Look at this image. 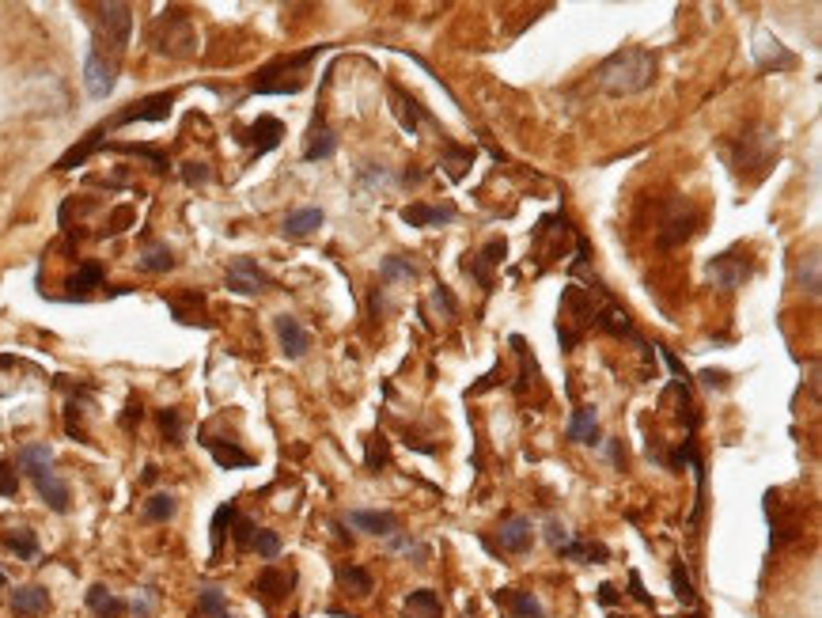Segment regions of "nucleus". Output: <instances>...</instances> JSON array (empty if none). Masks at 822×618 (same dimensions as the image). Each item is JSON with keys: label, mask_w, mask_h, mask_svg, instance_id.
Returning a JSON list of instances; mask_svg holds the SVG:
<instances>
[{"label": "nucleus", "mask_w": 822, "mask_h": 618, "mask_svg": "<svg viewBox=\"0 0 822 618\" xmlns=\"http://www.w3.org/2000/svg\"><path fill=\"white\" fill-rule=\"evenodd\" d=\"M656 73H660V57L656 50H644V46H626L618 54H610L599 69H595V80L599 88L614 95V99H626V95H641L656 84Z\"/></svg>", "instance_id": "1"}, {"label": "nucleus", "mask_w": 822, "mask_h": 618, "mask_svg": "<svg viewBox=\"0 0 822 618\" xmlns=\"http://www.w3.org/2000/svg\"><path fill=\"white\" fill-rule=\"evenodd\" d=\"M16 463H19V471L35 482L38 497H42L50 509L54 512L72 509V493H69V486H65V478H57L54 448H50V444H23L16 455Z\"/></svg>", "instance_id": "2"}, {"label": "nucleus", "mask_w": 822, "mask_h": 618, "mask_svg": "<svg viewBox=\"0 0 822 618\" xmlns=\"http://www.w3.org/2000/svg\"><path fill=\"white\" fill-rule=\"evenodd\" d=\"M322 46L304 50V54L277 57L266 69H258L251 80V95H300L307 88V65L319 57Z\"/></svg>", "instance_id": "3"}, {"label": "nucleus", "mask_w": 822, "mask_h": 618, "mask_svg": "<svg viewBox=\"0 0 822 618\" xmlns=\"http://www.w3.org/2000/svg\"><path fill=\"white\" fill-rule=\"evenodd\" d=\"M595 308L599 304L580 285H569L561 292V308H557V342H561V349H576L595 330Z\"/></svg>", "instance_id": "4"}, {"label": "nucleus", "mask_w": 822, "mask_h": 618, "mask_svg": "<svg viewBox=\"0 0 822 618\" xmlns=\"http://www.w3.org/2000/svg\"><path fill=\"white\" fill-rule=\"evenodd\" d=\"M133 35V8L129 4H95V38L91 46H99L103 54L122 61Z\"/></svg>", "instance_id": "5"}, {"label": "nucleus", "mask_w": 822, "mask_h": 618, "mask_svg": "<svg viewBox=\"0 0 822 618\" xmlns=\"http://www.w3.org/2000/svg\"><path fill=\"white\" fill-rule=\"evenodd\" d=\"M171 107H175V91H156V95H144L137 103H129L126 110H118L114 118L99 122L95 129L107 137L114 129L133 126V122H167V118H171Z\"/></svg>", "instance_id": "6"}, {"label": "nucleus", "mask_w": 822, "mask_h": 618, "mask_svg": "<svg viewBox=\"0 0 822 618\" xmlns=\"http://www.w3.org/2000/svg\"><path fill=\"white\" fill-rule=\"evenodd\" d=\"M773 148H777V137H773L769 129H758V133H747V137L735 141V152H728V164H732V171L739 179H743L747 167H754V179H762Z\"/></svg>", "instance_id": "7"}, {"label": "nucleus", "mask_w": 822, "mask_h": 618, "mask_svg": "<svg viewBox=\"0 0 822 618\" xmlns=\"http://www.w3.org/2000/svg\"><path fill=\"white\" fill-rule=\"evenodd\" d=\"M751 273H754V262L743 255V247H732V251L716 255L713 262L705 266L709 285H713V289H724V292L743 289V281H751Z\"/></svg>", "instance_id": "8"}, {"label": "nucleus", "mask_w": 822, "mask_h": 618, "mask_svg": "<svg viewBox=\"0 0 822 618\" xmlns=\"http://www.w3.org/2000/svg\"><path fill=\"white\" fill-rule=\"evenodd\" d=\"M697 224H701V213H697L686 198H679L667 205V213H663L660 220V236L656 239H660V247H682V243L697 232Z\"/></svg>", "instance_id": "9"}, {"label": "nucleus", "mask_w": 822, "mask_h": 618, "mask_svg": "<svg viewBox=\"0 0 822 618\" xmlns=\"http://www.w3.org/2000/svg\"><path fill=\"white\" fill-rule=\"evenodd\" d=\"M754 46H751V54H754V65L762 69V73H792L796 65H800V57L792 54L788 50L785 42L777 35H769V31H754V38H751Z\"/></svg>", "instance_id": "10"}, {"label": "nucleus", "mask_w": 822, "mask_h": 618, "mask_svg": "<svg viewBox=\"0 0 822 618\" xmlns=\"http://www.w3.org/2000/svg\"><path fill=\"white\" fill-rule=\"evenodd\" d=\"M493 550H501V554H527L531 546H535V524H531V516H523V512H508L501 524H497V531H493Z\"/></svg>", "instance_id": "11"}, {"label": "nucleus", "mask_w": 822, "mask_h": 618, "mask_svg": "<svg viewBox=\"0 0 822 618\" xmlns=\"http://www.w3.org/2000/svg\"><path fill=\"white\" fill-rule=\"evenodd\" d=\"M114 84H118V61L103 54L99 46H91L88 61H84V91H88L91 99H107Z\"/></svg>", "instance_id": "12"}, {"label": "nucleus", "mask_w": 822, "mask_h": 618, "mask_svg": "<svg viewBox=\"0 0 822 618\" xmlns=\"http://www.w3.org/2000/svg\"><path fill=\"white\" fill-rule=\"evenodd\" d=\"M224 285L232 292H239V296H258V292L273 289V277H269L254 258L239 255L232 258V266H228V273H224Z\"/></svg>", "instance_id": "13"}, {"label": "nucleus", "mask_w": 822, "mask_h": 618, "mask_svg": "<svg viewBox=\"0 0 822 618\" xmlns=\"http://www.w3.org/2000/svg\"><path fill=\"white\" fill-rule=\"evenodd\" d=\"M504 255H508V243L504 239H489L478 255H466L463 258V273L466 277H474L478 285H482L485 292H493V285H497V277H493V270L504 262Z\"/></svg>", "instance_id": "14"}, {"label": "nucleus", "mask_w": 822, "mask_h": 618, "mask_svg": "<svg viewBox=\"0 0 822 618\" xmlns=\"http://www.w3.org/2000/svg\"><path fill=\"white\" fill-rule=\"evenodd\" d=\"M565 239H569V220L561 217V213L542 217L535 228V258H542V262L565 258Z\"/></svg>", "instance_id": "15"}, {"label": "nucleus", "mask_w": 822, "mask_h": 618, "mask_svg": "<svg viewBox=\"0 0 822 618\" xmlns=\"http://www.w3.org/2000/svg\"><path fill=\"white\" fill-rule=\"evenodd\" d=\"M239 141L251 145L254 160H258V156H266V152H273V148L285 141V122L273 118V114H262L258 122H251L247 129H239Z\"/></svg>", "instance_id": "16"}, {"label": "nucleus", "mask_w": 822, "mask_h": 618, "mask_svg": "<svg viewBox=\"0 0 822 618\" xmlns=\"http://www.w3.org/2000/svg\"><path fill=\"white\" fill-rule=\"evenodd\" d=\"M273 330H277V342H281V353H285L288 361L307 357V349H311V330H307L296 315H277V319H273Z\"/></svg>", "instance_id": "17"}, {"label": "nucleus", "mask_w": 822, "mask_h": 618, "mask_svg": "<svg viewBox=\"0 0 822 618\" xmlns=\"http://www.w3.org/2000/svg\"><path fill=\"white\" fill-rule=\"evenodd\" d=\"M345 524L353 531H364V535H376V539H391V535L402 531L394 512H379V509H353L345 516Z\"/></svg>", "instance_id": "18"}, {"label": "nucleus", "mask_w": 822, "mask_h": 618, "mask_svg": "<svg viewBox=\"0 0 822 618\" xmlns=\"http://www.w3.org/2000/svg\"><path fill=\"white\" fill-rule=\"evenodd\" d=\"M398 217L406 220L410 228H444V224H455V220H459V209H455V205H425V201H413V205H402Z\"/></svg>", "instance_id": "19"}, {"label": "nucleus", "mask_w": 822, "mask_h": 618, "mask_svg": "<svg viewBox=\"0 0 822 618\" xmlns=\"http://www.w3.org/2000/svg\"><path fill=\"white\" fill-rule=\"evenodd\" d=\"M296 588V569H277V565H266L254 581V596L266 603H281L288 600V592Z\"/></svg>", "instance_id": "20"}, {"label": "nucleus", "mask_w": 822, "mask_h": 618, "mask_svg": "<svg viewBox=\"0 0 822 618\" xmlns=\"http://www.w3.org/2000/svg\"><path fill=\"white\" fill-rule=\"evenodd\" d=\"M201 444L209 448V455L216 459V467H224V471H239V467H254L258 459H254L251 452H243L235 440H220L213 437L209 429H201Z\"/></svg>", "instance_id": "21"}, {"label": "nucleus", "mask_w": 822, "mask_h": 618, "mask_svg": "<svg viewBox=\"0 0 822 618\" xmlns=\"http://www.w3.org/2000/svg\"><path fill=\"white\" fill-rule=\"evenodd\" d=\"M334 152H338V133L322 122V114H315V122H311L304 141V160L307 164H319V160H330Z\"/></svg>", "instance_id": "22"}, {"label": "nucleus", "mask_w": 822, "mask_h": 618, "mask_svg": "<svg viewBox=\"0 0 822 618\" xmlns=\"http://www.w3.org/2000/svg\"><path fill=\"white\" fill-rule=\"evenodd\" d=\"M8 603H12V615L16 618H42L50 611V592L42 584H19Z\"/></svg>", "instance_id": "23"}, {"label": "nucleus", "mask_w": 822, "mask_h": 618, "mask_svg": "<svg viewBox=\"0 0 822 618\" xmlns=\"http://www.w3.org/2000/svg\"><path fill=\"white\" fill-rule=\"evenodd\" d=\"M493 600L501 603L512 618H546V607H542V600H538L535 592H523V588H501V592H493Z\"/></svg>", "instance_id": "24"}, {"label": "nucleus", "mask_w": 822, "mask_h": 618, "mask_svg": "<svg viewBox=\"0 0 822 618\" xmlns=\"http://www.w3.org/2000/svg\"><path fill=\"white\" fill-rule=\"evenodd\" d=\"M565 437H569L572 444H603V440H599L603 437V433H599V410H595V406H576Z\"/></svg>", "instance_id": "25"}, {"label": "nucleus", "mask_w": 822, "mask_h": 618, "mask_svg": "<svg viewBox=\"0 0 822 618\" xmlns=\"http://www.w3.org/2000/svg\"><path fill=\"white\" fill-rule=\"evenodd\" d=\"M167 308L175 311V319L179 323H190V327H209V319H205V296L194 289H186L182 296H167Z\"/></svg>", "instance_id": "26"}, {"label": "nucleus", "mask_w": 822, "mask_h": 618, "mask_svg": "<svg viewBox=\"0 0 822 618\" xmlns=\"http://www.w3.org/2000/svg\"><path fill=\"white\" fill-rule=\"evenodd\" d=\"M91 399V387H72L69 402H65V433H69L72 440H80V444H88V429H84V406H88Z\"/></svg>", "instance_id": "27"}, {"label": "nucleus", "mask_w": 822, "mask_h": 618, "mask_svg": "<svg viewBox=\"0 0 822 618\" xmlns=\"http://www.w3.org/2000/svg\"><path fill=\"white\" fill-rule=\"evenodd\" d=\"M103 277H107V273H103L99 262H84V266L65 281V289H69L65 292V300H88L91 292L103 285Z\"/></svg>", "instance_id": "28"}, {"label": "nucleus", "mask_w": 822, "mask_h": 618, "mask_svg": "<svg viewBox=\"0 0 822 618\" xmlns=\"http://www.w3.org/2000/svg\"><path fill=\"white\" fill-rule=\"evenodd\" d=\"M84 600H88V611L95 618H122V615H126V603L118 600V596L110 592L107 584H91Z\"/></svg>", "instance_id": "29"}, {"label": "nucleus", "mask_w": 822, "mask_h": 618, "mask_svg": "<svg viewBox=\"0 0 822 618\" xmlns=\"http://www.w3.org/2000/svg\"><path fill=\"white\" fill-rule=\"evenodd\" d=\"M561 558L569 562H584V565H599V562H610V546L607 543H595V539H572L565 550H557Z\"/></svg>", "instance_id": "30"}, {"label": "nucleus", "mask_w": 822, "mask_h": 618, "mask_svg": "<svg viewBox=\"0 0 822 618\" xmlns=\"http://www.w3.org/2000/svg\"><path fill=\"white\" fill-rule=\"evenodd\" d=\"M319 228H322V209H315V205L288 213L285 224H281V232H285L288 239H304L311 236V232H319Z\"/></svg>", "instance_id": "31"}, {"label": "nucleus", "mask_w": 822, "mask_h": 618, "mask_svg": "<svg viewBox=\"0 0 822 618\" xmlns=\"http://www.w3.org/2000/svg\"><path fill=\"white\" fill-rule=\"evenodd\" d=\"M387 463H391V440H387L383 429H376L364 440V467H368V474H383Z\"/></svg>", "instance_id": "32"}, {"label": "nucleus", "mask_w": 822, "mask_h": 618, "mask_svg": "<svg viewBox=\"0 0 822 618\" xmlns=\"http://www.w3.org/2000/svg\"><path fill=\"white\" fill-rule=\"evenodd\" d=\"M137 266H141L144 273H171L179 266V258H175V251H171L167 243H144Z\"/></svg>", "instance_id": "33"}, {"label": "nucleus", "mask_w": 822, "mask_h": 618, "mask_svg": "<svg viewBox=\"0 0 822 618\" xmlns=\"http://www.w3.org/2000/svg\"><path fill=\"white\" fill-rule=\"evenodd\" d=\"M470 164H474V148L451 145V141H447L444 156H440V167H444L447 179H451V182H463L466 171H470Z\"/></svg>", "instance_id": "34"}, {"label": "nucleus", "mask_w": 822, "mask_h": 618, "mask_svg": "<svg viewBox=\"0 0 822 618\" xmlns=\"http://www.w3.org/2000/svg\"><path fill=\"white\" fill-rule=\"evenodd\" d=\"M338 581L345 592H353V596H372V588H376V581H372V573L364 569V565H338Z\"/></svg>", "instance_id": "35"}, {"label": "nucleus", "mask_w": 822, "mask_h": 618, "mask_svg": "<svg viewBox=\"0 0 822 618\" xmlns=\"http://www.w3.org/2000/svg\"><path fill=\"white\" fill-rule=\"evenodd\" d=\"M391 99L398 103V107H394V114H398V122H402V129H406V133L413 137V133H417V122L425 118V110H421V103H417L413 95H406L402 88H391Z\"/></svg>", "instance_id": "36"}, {"label": "nucleus", "mask_w": 822, "mask_h": 618, "mask_svg": "<svg viewBox=\"0 0 822 618\" xmlns=\"http://www.w3.org/2000/svg\"><path fill=\"white\" fill-rule=\"evenodd\" d=\"M440 596L432 588H417L406 596V618H440Z\"/></svg>", "instance_id": "37"}, {"label": "nucleus", "mask_w": 822, "mask_h": 618, "mask_svg": "<svg viewBox=\"0 0 822 618\" xmlns=\"http://www.w3.org/2000/svg\"><path fill=\"white\" fill-rule=\"evenodd\" d=\"M417 266L410 262V255H387L379 262V281L383 285H394V281H413L417 277Z\"/></svg>", "instance_id": "38"}, {"label": "nucleus", "mask_w": 822, "mask_h": 618, "mask_svg": "<svg viewBox=\"0 0 822 618\" xmlns=\"http://www.w3.org/2000/svg\"><path fill=\"white\" fill-rule=\"evenodd\" d=\"M175 512H179V497L175 493H152L144 501V520H152V524H167Z\"/></svg>", "instance_id": "39"}, {"label": "nucleus", "mask_w": 822, "mask_h": 618, "mask_svg": "<svg viewBox=\"0 0 822 618\" xmlns=\"http://www.w3.org/2000/svg\"><path fill=\"white\" fill-rule=\"evenodd\" d=\"M671 592H675V600H679L682 607H694V603H697L694 577H690L686 562H671Z\"/></svg>", "instance_id": "40"}, {"label": "nucleus", "mask_w": 822, "mask_h": 618, "mask_svg": "<svg viewBox=\"0 0 822 618\" xmlns=\"http://www.w3.org/2000/svg\"><path fill=\"white\" fill-rule=\"evenodd\" d=\"M4 546L16 554V558H23V562H31V558H38V535L31 528H16L4 535Z\"/></svg>", "instance_id": "41"}, {"label": "nucleus", "mask_w": 822, "mask_h": 618, "mask_svg": "<svg viewBox=\"0 0 822 618\" xmlns=\"http://www.w3.org/2000/svg\"><path fill=\"white\" fill-rule=\"evenodd\" d=\"M156 421H160L163 440H167V444H175V448H179L182 440H186V421H182V410H175V406L156 410Z\"/></svg>", "instance_id": "42"}, {"label": "nucleus", "mask_w": 822, "mask_h": 618, "mask_svg": "<svg viewBox=\"0 0 822 618\" xmlns=\"http://www.w3.org/2000/svg\"><path fill=\"white\" fill-rule=\"evenodd\" d=\"M235 512H239L235 501H228V505H220V509H216V516H213V562L220 558V550H224V539H228V531H232Z\"/></svg>", "instance_id": "43"}, {"label": "nucleus", "mask_w": 822, "mask_h": 618, "mask_svg": "<svg viewBox=\"0 0 822 618\" xmlns=\"http://www.w3.org/2000/svg\"><path fill=\"white\" fill-rule=\"evenodd\" d=\"M197 615L205 618H228V600L220 588H201L197 592Z\"/></svg>", "instance_id": "44"}, {"label": "nucleus", "mask_w": 822, "mask_h": 618, "mask_svg": "<svg viewBox=\"0 0 822 618\" xmlns=\"http://www.w3.org/2000/svg\"><path fill=\"white\" fill-rule=\"evenodd\" d=\"M114 152H126V156H144L148 164H152V171H167V152L163 148H156V145H122V141H114Z\"/></svg>", "instance_id": "45"}, {"label": "nucleus", "mask_w": 822, "mask_h": 618, "mask_svg": "<svg viewBox=\"0 0 822 618\" xmlns=\"http://www.w3.org/2000/svg\"><path fill=\"white\" fill-rule=\"evenodd\" d=\"M391 550H394V554H406V558H413V565H425V562H429V546L417 543V539H413V535H406V531L391 535Z\"/></svg>", "instance_id": "46"}, {"label": "nucleus", "mask_w": 822, "mask_h": 618, "mask_svg": "<svg viewBox=\"0 0 822 618\" xmlns=\"http://www.w3.org/2000/svg\"><path fill=\"white\" fill-rule=\"evenodd\" d=\"M800 289L807 292V296H819L822 292V277H819V255H807L804 262H800Z\"/></svg>", "instance_id": "47"}, {"label": "nucleus", "mask_w": 822, "mask_h": 618, "mask_svg": "<svg viewBox=\"0 0 822 618\" xmlns=\"http://www.w3.org/2000/svg\"><path fill=\"white\" fill-rule=\"evenodd\" d=\"M251 550H258L266 562H277V558H281V535H277V531H269V528H258Z\"/></svg>", "instance_id": "48"}, {"label": "nucleus", "mask_w": 822, "mask_h": 618, "mask_svg": "<svg viewBox=\"0 0 822 618\" xmlns=\"http://www.w3.org/2000/svg\"><path fill=\"white\" fill-rule=\"evenodd\" d=\"M254 535H258V524H254V520H247L243 512H235V520H232V539H235V546H239V550H251V546H254Z\"/></svg>", "instance_id": "49"}, {"label": "nucleus", "mask_w": 822, "mask_h": 618, "mask_svg": "<svg viewBox=\"0 0 822 618\" xmlns=\"http://www.w3.org/2000/svg\"><path fill=\"white\" fill-rule=\"evenodd\" d=\"M542 535H546V543L554 546V550H565V546L576 539V535L569 531V524H565V520H557V516L546 520V531H542Z\"/></svg>", "instance_id": "50"}, {"label": "nucleus", "mask_w": 822, "mask_h": 618, "mask_svg": "<svg viewBox=\"0 0 822 618\" xmlns=\"http://www.w3.org/2000/svg\"><path fill=\"white\" fill-rule=\"evenodd\" d=\"M179 175H182V182H186V186H205V182L213 179L209 164H201V160H186Z\"/></svg>", "instance_id": "51"}, {"label": "nucleus", "mask_w": 822, "mask_h": 618, "mask_svg": "<svg viewBox=\"0 0 822 618\" xmlns=\"http://www.w3.org/2000/svg\"><path fill=\"white\" fill-rule=\"evenodd\" d=\"M432 308L444 311L447 319H455V315H459V300L451 296V289H447V285H436V289H432Z\"/></svg>", "instance_id": "52"}, {"label": "nucleus", "mask_w": 822, "mask_h": 618, "mask_svg": "<svg viewBox=\"0 0 822 618\" xmlns=\"http://www.w3.org/2000/svg\"><path fill=\"white\" fill-rule=\"evenodd\" d=\"M19 493V474L8 459H0V497H16Z\"/></svg>", "instance_id": "53"}, {"label": "nucleus", "mask_w": 822, "mask_h": 618, "mask_svg": "<svg viewBox=\"0 0 822 618\" xmlns=\"http://www.w3.org/2000/svg\"><path fill=\"white\" fill-rule=\"evenodd\" d=\"M697 380L705 383L709 391H728L732 376H728V372H720V368H701V372H697Z\"/></svg>", "instance_id": "54"}, {"label": "nucleus", "mask_w": 822, "mask_h": 618, "mask_svg": "<svg viewBox=\"0 0 822 618\" xmlns=\"http://www.w3.org/2000/svg\"><path fill=\"white\" fill-rule=\"evenodd\" d=\"M629 596L641 603V607H656V600L644 592V581H641V573H637V569H629Z\"/></svg>", "instance_id": "55"}, {"label": "nucleus", "mask_w": 822, "mask_h": 618, "mask_svg": "<svg viewBox=\"0 0 822 618\" xmlns=\"http://www.w3.org/2000/svg\"><path fill=\"white\" fill-rule=\"evenodd\" d=\"M144 410H141V399H129L126 414H122V429H133V425H141Z\"/></svg>", "instance_id": "56"}, {"label": "nucleus", "mask_w": 822, "mask_h": 618, "mask_svg": "<svg viewBox=\"0 0 822 618\" xmlns=\"http://www.w3.org/2000/svg\"><path fill=\"white\" fill-rule=\"evenodd\" d=\"M152 600H156V592H144L141 600L129 603V611H133L137 618H148V615H152Z\"/></svg>", "instance_id": "57"}, {"label": "nucleus", "mask_w": 822, "mask_h": 618, "mask_svg": "<svg viewBox=\"0 0 822 618\" xmlns=\"http://www.w3.org/2000/svg\"><path fill=\"white\" fill-rule=\"evenodd\" d=\"M618 600H622V592H618L614 584H599V603H603V607H614Z\"/></svg>", "instance_id": "58"}, {"label": "nucleus", "mask_w": 822, "mask_h": 618, "mask_svg": "<svg viewBox=\"0 0 822 618\" xmlns=\"http://www.w3.org/2000/svg\"><path fill=\"white\" fill-rule=\"evenodd\" d=\"M610 463H614V467H626V452H622V440H610Z\"/></svg>", "instance_id": "59"}, {"label": "nucleus", "mask_w": 822, "mask_h": 618, "mask_svg": "<svg viewBox=\"0 0 822 618\" xmlns=\"http://www.w3.org/2000/svg\"><path fill=\"white\" fill-rule=\"evenodd\" d=\"M334 531H338V539H341V543H349V546H353V535L345 531V524H341V520H338V524H334Z\"/></svg>", "instance_id": "60"}, {"label": "nucleus", "mask_w": 822, "mask_h": 618, "mask_svg": "<svg viewBox=\"0 0 822 618\" xmlns=\"http://www.w3.org/2000/svg\"><path fill=\"white\" fill-rule=\"evenodd\" d=\"M4 584H8V573H4V569H0V588H4Z\"/></svg>", "instance_id": "61"}, {"label": "nucleus", "mask_w": 822, "mask_h": 618, "mask_svg": "<svg viewBox=\"0 0 822 618\" xmlns=\"http://www.w3.org/2000/svg\"><path fill=\"white\" fill-rule=\"evenodd\" d=\"M610 618H626V615H610Z\"/></svg>", "instance_id": "62"}, {"label": "nucleus", "mask_w": 822, "mask_h": 618, "mask_svg": "<svg viewBox=\"0 0 822 618\" xmlns=\"http://www.w3.org/2000/svg\"><path fill=\"white\" fill-rule=\"evenodd\" d=\"M694 618H705V615H694Z\"/></svg>", "instance_id": "63"}, {"label": "nucleus", "mask_w": 822, "mask_h": 618, "mask_svg": "<svg viewBox=\"0 0 822 618\" xmlns=\"http://www.w3.org/2000/svg\"><path fill=\"white\" fill-rule=\"evenodd\" d=\"M228 618H235V615H228Z\"/></svg>", "instance_id": "64"}]
</instances>
